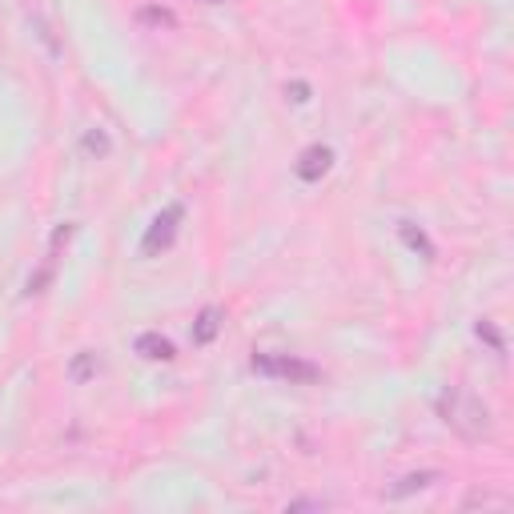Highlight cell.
I'll list each match as a JSON object with an SVG mask.
<instances>
[{"label": "cell", "instance_id": "obj_1", "mask_svg": "<svg viewBox=\"0 0 514 514\" xmlns=\"http://www.w3.org/2000/svg\"><path fill=\"white\" fill-rule=\"evenodd\" d=\"M438 414H442V422L450 426V430H458L462 438H470V442H478V438H486L490 434V410H486V402H478L470 390H462V386H446L442 394H438Z\"/></svg>", "mask_w": 514, "mask_h": 514}, {"label": "cell", "instance_id": "obj_2", "mask_svg": "<svg viewBox=\"0 0 514 514\" xmlns=\"http://www.w3.org/2000/svg\"><path fill=\"white\" fill-rule=\"evenodd\" d=\"M253 374H266V378H278V382H290V386H310L322 378V370L306 358H294V354H253Z\"/></svg>", "mask_w": 514, "mask_h": 514}, {"label": "cell", "instance_id": "obj_3", "mask_svg": "<svg viewBox=\"0 0 514 514\" xmlns=\"http://www.w3.org/2000/svg\"><path fill=\"white\" fill-rule=\"evenodd\" d=\"M181 221H185V205H181V201H169V205L149 221V229H145V237H141V253H145V257H161V253L177 241Z\"/></svg>", "mask_w": 514, "mask_h": 514}, {"label": "cell", "instance_id": "obj_4", "mask_svg": "<svg viewBox=\"0 0 514 514\" xmlns=\"http://www.w3.org/2000/svg\"><path fill=\"white\" fill-rule=\"evenodd\" d=\"M330 165H334V149H330V145H310V149H302L294 173H298L306 185H314V181H322V177L330 173Z\"/></svg>", "mask_w": 514, "mask_h": 514}, {"label": "cell", "instance_id": "obj_5", "mask_svg": "<svg viewBox=\"0 0 514 514\" xmlns=\"http://www.w3.org/2000/svg\"><path fill=\"white\" fill-rule=\"evenodd\" d=\"M73 237V225H61L57 233H53V245H49V257H45V266L29 278V298L33 294H45V286H49V278H53V270H57V253H61V245Z\"/></svg>", "mask_w": 514, "mask_h": 514}, {"label": "cell", "instance_id": "obj_6", "mask_svg": "<svg viewBox=\"0 0 514 514\" xmlns=\"http://www.w3.org/2000/svg\"><path fill=\"white\" fill-rule=\"evenodd\" d=\"M133 350L145 358V362H173V342L165 338V334H157V330H145L137 342H133Z\"/></svg>", "mask_w": 514, "mask_h": 514}, {"label": "cell", "instance_id": "obj_7", "mask_svg": "<svg viewBox=\"0 0 514 514\" xmlns=\"http://www.w3.org/2000/svg\"><path fill=\"white\" fill-rule=\"evenodd\" d=\"M221 318H225V314H221L217 306H205V310L197 314V322H193V346H209V342L221 334V326H225Z\"/></svg>", "mask_w": 514, "mask_h": 514}, {"label": "cell", "instance_id": "obj_8", "mask_svg": "<svg viewBox=\"0 0 514 514\" xmlns=\"http://www.w3.org/2000/svg\"><path fill=\"white\" fill-rule=\"evenodd\" d=\"M434 482H442V474L438 470H422V474H406L398 486H390V498H406V494H414V490H426V486H434Z\"/></svg>", "mask_w": 514, "mask_h": 514}, {"label": "cell", "instance_id": "obj_9", "mask_svg": "<svg viewBox=\"0 0 514 514\" xmlns=\"http://www.w3.org/2000/svg\"><path fill=\"white\" fill-rule=\"evenodd\" d=\"M398 233H402V241H406V245H410L414 253H422V257H426V262L434 257V245H430V237H426L422 229H414L410 221H402V229H398Z\"/></svg>", "mask_w": 514, "mask_h": 514}, {"label": "cell", "instance_id": "obj_10", "mask_svg": "<svg viewBox=\"0 0 514 514\" xmlns=\"http://www.w3.org/2000/svg\"><path fill=\"white\" fill-rule=\"evenodd\" d=\"M97 374V354L93 350H81L77 358H73V366H69V378L73 382H89Z\"/></svg>", "mask_w": 514, "mask_h": 514}, {"label": "cell", "instance_id": "obj_11", "mask_svg": "<svg viewBox=\"0 0 514 514\" xmlns=\"http://www.w3.org/2000/svg\"><path fill=\"white\" fill-rule=\"evenodd\" d=\"M81 149H85V153H93V157H109L113 141H109V133H101V129H89V133L81 137Z\"/></svg>", "mask_w": 514, "mask_h": 514}, {"label": "cell", "instance_id": "obj_12", "mask_svg": "<svg viewBox=\"0 0 514 514\" xmlns=\"http://www.w3.org/2000/svg\"><path fill=\"white\" fill-rule=\"evenodd\" d=\"M474 334H478L482 342H490V346H494V354H502V350H506V346H502V334H498L490 322H478V330H474Z\"/></svg>", "mask_w": 514, "mask_h": 514}, {"label": "cell", "instance_id": "obj_13", "mask_svg": "<svg viewBox=\"0 0 514 514\" xmlns=\"http://www.w3.org/2000/svg\"><path fill=\"white\" fill-rule=\"evenodd\" d=\"M141 21H145V25H169V29L177 25V21H173V13H165V9H145V13H141Z\"/></svg>", "mask_w": 514, "mask_h": 514}, {"label": "cell", "instance_id": "obj_14", "mask_svg": "<svg viewBox=\"0 0 514 514\" xmlns=\"http://www.w3.org/2000/svg\"><path fill=\"white\" fill-rule=\"evenodd\" d=\"M322 506H326V502H318V498H294L286 510H322Z\"/></svg>", "mask_w": 514, "mask_h": 514}, {"label": "cell", "instance_id": "obj_15", "mask_svg": "<svg viewBox=\"0 0 514 514\" xmlns=\"http://www.w3.org/2000/svg\"><path fill=\"white\" fill-rule=\"evenodd\" d=\"M290 93H294V101H298V105H302V101H310V85H302V81H298V85H290Z\"/></svg>", "mask_w": 514, "mask_h": 514}, {"label": "cell", "instance_id": "obj_16", "mask_svg": "<svg viewBox=\"0 0 514 514\" xmlns=\"http://www.w3.org/2000/svg\"><path fill=\"white\" fill-rule=\"evenodd\" d=\"M205 5H217V0H205Z\"/></svg>", "mask_w": 514, "mask_h": 514}]
</instances>
